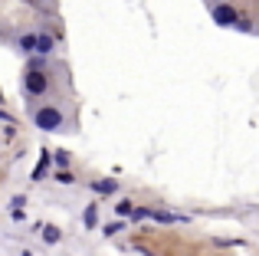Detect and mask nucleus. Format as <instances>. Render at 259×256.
Wrapping results in <instances>:
<instances>
[{
  "label": "nucleus",
  "instance_id": "nucleus-6",
  "mask_svg": "<svg viewBox=\"0 0 259 256\" xmlns=\"http://www.w3.org/2000/svg\"><path fill=\"white\" fill-rule=\"evenodd\" d=\"M95 191H99V194H115V191H118V181H99Z\"/></svg>",
  "mask_w": 259,
  "mask_h": 256
},
{
  "label": "nucleus",
  "instance_id": "nucleus-4",
  "mask_svg": "<svg viewBox=\"0 0 259 256\" xmlns=\"http://www.w3.org/2000/svg\"><path fill=\"white\" fill-rule=\"evenodd\" d=\"M36 46H39V36H33V33L20 36V50H23V53H36Z\"/></svg>",
  "mask_w": 259,
  "mask_h": 256
},
{
  "label": "nucleus",
  "instance_id": "nucleus-7",
  "mask_svg": "<svg viewBox=\"0 0 259 256\" xmlns=\"http://www.w3.org/2000/svg\"><path fill=\"white\" fill-rule=\"evenodd\" d=\"M43 237H46V243H56V240H59V230H53V227H46V233H43Z\"/></svg>",
  "mask_w": 259,
  "mask_h": 256
},
{
  "label": "nucleus",
  "instance_id": "nucleus-1",
  "mask_svg": "<svg viewBox=\"0 0 259 256\" xmlns=\"http://www.w3.org/2000/svg\"><path fill=\"white\" fill-rule=\"evenodd\" d=\"M33 125L39 128V132H63L66 128V112L59 109V105H39L36 112H33Z\"/></svg>",
  "mask_w": 259,
  "mask_h": 256
},
{
  "label": "nucleus",
  "instance_id": "nucleus-5",
  "mask_svg": "<svg viewBox=\"0 0 259 256\" xmlns=\"http://www.w3.org/2000/svg\"><path fill=\"white\" fill-rule=\"evenodd\" d=\"M53 50H56V43H53V36H39V46H36V53H39V56H50Z\"/></svg>",
  "mask_w": 259,
  "mask_h": 256
},
{
  "label": "nucleus",
  "instance_id": "nucleus-8",
  "mask_svg": "<svg viewBox=\"0 0 259 256\" xmlns=\"http://www.w3.org/2000/svg\"><path fill=\"white\" fill-rule=\"evenodd\" d=\"M118 214H121V217H128V214H132V204H128V200H121V204H118Z\"/></svg>",
  "mask_w": 259,
  "mask_h": 256
},
{
  "label": "nucleus",
  "instance_id": "nucleus-3",
  "mask_svg": "<svg viewBox=\"0 0 259 256\" xmlns=\"http://www.w3.org/2000/svg\"><path fill=\"white\" fill-rule=\"evenodd\" d=\"M213 23H220V26H236L240 23V17H236V10L230 4H217L213 7Z\"/></svg>",
  "mask_w": 259,
  "mask_h": 256
},
{
  "label": "nucleus",
  "instance_id": "nucleus-2",
  "mask_svg": "<svg viewBox=\"0 0 259 256\" xmlns=\"http://www.w3.org/2000/svg\"><path fill=\"white\" fill-rule=\"evenodd\" d=\"M46 89H50V76H46V72L30 69L23 76V92H26V96H43Z\"/></svg>",
  "mask_w": 259,
  "mask_h": 256
}]
</instances>
